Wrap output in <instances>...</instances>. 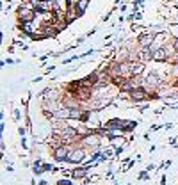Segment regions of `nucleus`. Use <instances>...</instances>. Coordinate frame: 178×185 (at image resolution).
<instances>
[{"label":"nucleus","mask_w":178,"mask_h":185,"mask_svg":"<svg viewBox=\"0 0 178 185\" xmlns=\"http://www.w3.org/2000/svg\"><path fill=\"white\" fill-rule=\"evenodd\" d=\"M84 158V150H73V151H70V155H68V160L70 162H82Z\"/></svg>","instance_id":"nucleus-1"},{"label":"nucleus","mask_w":178,"mask_h":185,"mask_svg":"<svg viewBox=\"0 0 178 185\" xmlns=\"http://www.w3.org/2000/svg\"><path fill=\"white\" fill-rule=\"evenodd\" d=\"M57 160H68V155H70V150L68 148H57L55 151H54Z\"/></svg>","instance_id":"nucleus-2"},{"label":"nucleus","mask_w":178,"mask_h":185,"mask_svg":"<svg viewBox=\"0 0 178 185\" xmlns=\"http://www.w3.org/2000/svg\"><path fill=\"white\" fill-rule=\"evenodd\" d=\"M20 18H22L23 22H30L34 18V14H32L30 9H22V11H20Z\"/></svg>","instance_id":"nucleus-3"},{"label":"nucleus","mask_w":178,"mask_h":185,"mask_svg":"<svg viewBox=\"0 0 178 185\" xmlns=\"http://www.w3.org/2000/svg\"><path fill=\"white\" fill-rule=\"evenodd\" d=\"M151 41H153V36L151 34H143L139 38V43L143 45V46H148V45H151Z\"/></svg>","instance_id":"nucleus-4"},{"label":"nucleus","mask_w":178,"mask_h":185,"mask_svg":"<svg viewBox=\"0 0 178 185\" xmlns=\"http://www.w3.org/2000/svg\"><path fill=\"white\" fill-rule=\"evenodd\" d=\"M153 59H155V61H164V59H166V52H164V48L157 50L155 54H153Z\"/></svg>","instance_id":"nucleus-5"},{"label":"nucleus","mask_w":178,"mask_h":185,"mask_svg":"<svg viewBox=\"0 0 178 185\" xmlns=\"http://www.w3.org/2000/svg\"><path fill=\"white\" fill-rule=\"evenodd\" d=\"M87 2H89V0H78V2H77V13H78V14L87 7Z\"/></svg>","instance_id":"nucleus-6"},{"label":"nucleus","mask_w":178,"mask_h":185,"mask_svg":"<svg viewBox=\"0 0 178 185\" xmlns=\"http://www.w3.org/2000/svg\"><path fill=\"white\" fill-rule=\"evenodd\" d=\"M132 98H134V100H143V98H144V91H143V89L132 91Z\"/></svg>","instance_id":"nucleus-7"},{"label":"nucleus","mask_w":178,"mask_h":185,"mask_svg":"<svg viewBox=\"0 0 178 185\" xmlns=\"http://www.w3.org/2000/svg\"><path fill=\"white\" fill-rule=\"evenodd\" d=\"M143 70H144V64H137V66H132V68H130V73L135 75V73H141Z\"/></svg>","instance_id":"nucleus-8"},{"label":"nucleus","mask_w":178,"mask_h":185,"mask_svg":"<svg viewBox=\"0 0 178 185\" xmlns=\"http://www.w3.org/2000/svg\"><path fill=\"white\" fill-rule=\"evenodd\" d=\"M73 176H75V178H82V176H86V169H75V171H73Z\"/></svg>","instance_id":"nucleus-9"},{"label":"nucleus","mask_w":178,"mask_h":185,"mask_svg":"<svg viewBox=\"0 0 178 185\" xmlns=\"http://www.w3.org/2000/svg\"><path fill=\"white\" fill-rule=\"evenodd\" d=\"M59 185H71V183H70V182H61Z\"/></svg>","instance_id":"nucleus-10"},{"label":"nucleus","mask_w":178,"mask_h":185,"mask_svg":"<svg viewBox=\"0 0 178 185\" xmlns=\"http://www.w3.org/2000/svg\"><path fill=\"white\" fill-rule=\"evenodd\" d=\"M175 48L178 50V39H176V41H175Z\"/></svg>","instance_id":"nucleus-11"},{"label":"nucleus","mask_w":178,"mask_h":185,"mask_svg":"<svg viewBox=\"0 0 178 185\" xmlns=\"http://www.w3.org/2000/svg\"><path fill=\"white\" fill-rule=\"evenodd\" d=\"M68 2H71V0H68Z\"/></svg>","instance_id":"nucleus-12"}]
</instances>
